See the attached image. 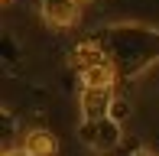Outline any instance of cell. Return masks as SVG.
<instances>
[{"mask_svg": "<svg viewBox=\"0 0 159 156\" xmlns=\"http://www.w3.org/2000/svg\"><path fill=\"white\" fill-rule=\"evenodd\" d=\"M78 108H81V120L111 117V108H114V88H81Z\"/></svg>", "mask_w": 159, "mask_h": 156, "instance_id": "obj_4", "label": "cell"}, {"mask_svg": "<svg viewBox=\"0 0 159 156\" xmlns=\"http://www.w3.org/2000/svg\"><path fill=\"white\" fill-rule=\"evenodd\" d=\"M127 156H153L149 150H133V153H127Z\"/></svg>", "mask_w": 159, "mask_h": 156, "instance_id": "obj_9", "label": "cell"}, {"mask_svg": "<svg viewBox=\"0 0 159 156\" xmlns=\"http://www.w3.org/2000/svg\"><path fill=\"white\" fill-rule=\"evenodd\" d=\"M107 49L114 65H124L130 72H143L146 65L159 62V33L146 30V26H117L107 33Z\"/></svg>", "mask_w": 159, "mask_h": 156, "instance_id": "obj_1", "label": "cell"}, {"mask_svg": "<svg viewBox=\"0 0 159 156\" xmlns=\"http://www.w3.org/2000/svg\"><path fill=\"white\" fill-rule=\"evenodd\" d=\"M81 85L84 88H114L117 85V65L107 62V65H94L88 72H81Z\"/></svg>", "mask_w": 159, "mask_h": 156, "instance_id": "obj_7", "label": "cell"}, {"mask_svg": "<svg viewBox=\"0 0 159 156\" xmlns=\"http://www.w3.org/2000/svg\"><path fill=\"white\" fill-rule=\"evenodd\" d=\"M78 3H94V0H78Z\"/></svg>", "mask_w": 159, "mask_h": 156, "instance_id": "obj_10", "label": "cell"}, {"mask_svg": "<svg viewBox=\"0 0 159 156\" xmlns=\"http://www.w3.org/2000/svg\"><path fill=\"white\" fill-rule=\"evenodd\" d=\"M39 13L49 26L55 30H68L81 20V3L78 0H42L39 3Z\"/></svg>", "mask_w": 159, "mask_h": 156, "instance_id": "obj_3", "label": "cell"}, {"mask_svg": "<svg viewBox=\"0 0 159 156\" xmlns=\"http://www.w3.org/2000/svg\"><path fill=\"white\" fill-rule=\"evenodd\" d=\"M78 137L88 150L94 153H111L120 146L124 140V130H120V120L117 117H94V120H81L78 124Z\"/></svg>", "mask_w": 159, "mask_h": 156, "instance_id": "obj_2", "label": "cell"}, {"mask_svg": "<svg viewBox=\"0 0 159 156\" xmlns=\"http://www.w3.org/2000/svg\"><path fill=\"white\" fill-rule=\"evenodd\" d=\"M23 146H26L33 156H55V153H59V140H55V133L39 130V127L23 137Z\"/></svg>", "mask_w": 159, "mask_h": 156, "instance_id": "obj_6", "label": "cell"}, {"mask_svg": "<svg viewBox=\"0 0 159 156\" xmlns=\"http://www.w3.org/2000/svg\"><path fill=\"white\" fill-rule=\"evenodd\" d=\"M107 62H111V55H107V49L101 46V42H81V46H75V52H71V65L78 68V75L94 68V65H107Z\"/></svg>", "mask_w": 159, "mask_h": 156, "instance_id": "obj_5", "label": "cell"}, {"mask_svg": "<svg viewBox=\"0 0 159 156\" xmlns=\"http://www.w3.org/2000/svg\"><path fill=\"white\" fill-rule=\"evenodd\" d=\"M3 156H33V153L26 150V146H10V150H7Z\"/></svg>", "mask_w": 159, "mask_h": 156, "instance_id": "obj_8", "label": "cell"}]
</instances>
